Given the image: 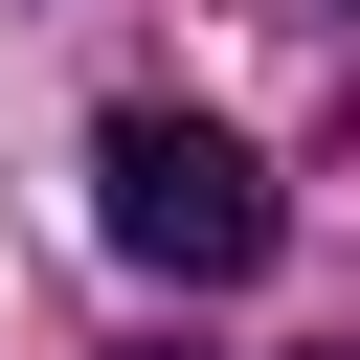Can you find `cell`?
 I'll return each instance as SVG.
<instances>
[{"label":"cell","instance_id":"6da1fadb","mask_svg":"<svg viewBox=\"0 0 360 360\" xmlns=\"http://www.w3.org/2000/svg\"><path fill=\"white\" fill-rule=\"evenodd\" d=\"M90 225H112L135 270H180V292H248L292 202H270L248 135H202V112H112V135H90Z\"/></svg>","mask_w":360,"mask_h":360}]
</instances>
